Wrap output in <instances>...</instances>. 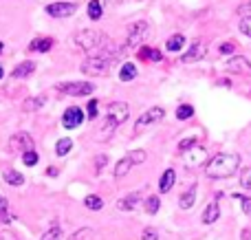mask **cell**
Segmentation results:
<instances>
[{
	"instance_id": "obj_1",
	"label": "cell",
	"mask_w": 251,
	"mask_h": 240,
	"mask_svg": "<svg viewBox=\"0 0 251 240\" xmlns=\"http://www.w3.org/2000/svg\"><path fill=\"white\" fill-rule=\"evenodd\" d=\"M240 168V154L234 152H218L205 163V174L209 179H227Z\"/></svg>"
},
{
	"instance_id": "obj_2",
	"label": "cell",
	"mask_w": 251,
	"mask_h": 240,
	"mask_svg": "<svg viewBox=\"0 0 251 240\" xmlns=\"http://www.w3.org/2000/svg\"><path fill=\"white\" fill-rule=\"evenodd\" d=\"M150 33V24L146 20H137L128 26V38H126V48H139L143 47V40Z\"/></svg>"
},
{
	"instance_id": "obj_3",
	"label": "cell",
	"mask_w": 251,
	"mask_h": 240,
	"mask_svg": "<svg viewBox=\"0 0 251 240\" xmlns=\"http://www.w3.org/2000/svg\"><path fill=\"white\" fill-rule=\"evenodd\" d=\"M110 64L113 62L104 55H91L88 60L82 62V73L88 75V77H100V75H106L110 71Z\"/></svg>"
},
{
	"instance_id": "obj_4",
	"label": "cell",
	"mask_w": 251,
	"mask_h": 240,
	"mask_svg": "<svg viewBox=\"0 0 251 240\" xmlns=\"http://www.w3.org/2000/svg\"><path fill=\"white\" fill-rule=\"evenodd\" d=\"M57 91L64 93V95H71V97H84V95H91L95 91V84L91 82H62L57 84Z\"/></svg>"
},
{
	"instance_id": "obj_5",
	"label": "cell",
	"mask_w": 251,
	"mask_h": 240,
	"mask_svg": "<svg viewBox=\"0 0 251 240\" xmlns=\"http://www.w3.org/2000/svg\"><path fill=\"white\" fill-rule=\"evenodd\" d=\"M165 117V110L161 108V106H152V108H148L146 113L141 115V117L137 119V123H134V135H139V132H143L148 126H152V123L161 121V119Z\"/></svg>"
},
{
	"instance_id": "obj_6",
	"label": "cell",
	"mask_w": 251,
	"mask_h": 240,
	"mask_svg": "<svg viewBox=\"0 0 251 240\" xmlns=\"http://www.w3.org/2000/svg\"><path fill=\"white\" fill-rule=\"evenodd\" d=\"M128 117H130V108L126 101H110L108 108H106V119H108L113 126H122V123H126Z\"/></svg>"
},
{
	"instance_id": "obj_7",
	"label": "cell",
	"mask_w": 251,
	"mask_h": 240,
	"mask_svg": "<svg viewBox=\"0 0 251 240\" xmlns=\"http://www.w3.org/2000/svg\"><path fill=\"white\" fill-rule=\"evenodd\" d=\"M75 44H77L79 48H84V51H91V48H95L97 42H101V35L97 33L95 29H79L77 33H75Z\"/></svg>"
},
{
	"instance_id": "obj_8",
	"label": "cell",
	"mask_w": 251,
	"mask_h": 240,
	"mask_svg": "<svg viewBox=\"0 0 251 240\" xmlns=\"http://www.w3.org/2000/svg\"><path fill=\"white\" fill-rule=\"evenodd\" d=\"M33 145H35V141L29 132H16V135L9 139V150H11V152L25 154V152H29V150H35Z\"/></svg>"
},
{
	"instance_id": "obj_9",
	"label": "cell",
	"mask_w": 251,
	"mask_h": 240,
	"mask_svg": "<svg viewBox=\"0 0 251 240\" xmlns=\"http://www.w3.org/2000/svg\"><path fill=\"white\" fill-rule=\"evenodd\" d=\"M84 110L79 108V106H69V108L64 110V115H62V126L66 128V130H73V128H79L84 123Z\"/></svg>"
},
{
	"instance_id": "obj_10",
	"label": "cell",
	"mask_w": 251,
	"mask_h": 240,
	"mask_svg": "<svg viewBox=\"0 0 251 240\" xmlns=\"http://www.w3.org/2000/svg\"><path fill=\"white\" fill-rule=\"evenodd\" d=\"M205 53H207V44H205L201 38H196V40H192V42H190V48H187V51L181 55V62H183V64L199 62L201 57H205Z\"/></svg>"
},
{
	"instance_id": "obj_11",
	"label": "cell",
	"mask_w": 251,
	"mask_h": 240,
	"mask_svg": "<svg viewBox=\"0 0 251 240\" xmlns=\"http://www.w3.org/2000/svg\"><path fill=\"white\" fill-rule=\"evenodd\" d=\"M44 11L51 18H71L77 11V4L75 2H51L44 7Z\"/></svg>"
},
{
	"instance_id": "obj_12",
	"label": "cell",
	"mask_w": 251,
	"mask_h": 240,
	"mask_svg": "<svg viewBox=\"0 0 251 240\" xmlns=\"http://www.w3.org/2000/svg\"><path fill=\"white\" fill-rule=\"evenodd\" d=\"M225 66H227V71L234 73V75H249L251 73V62L247 60V57H243V55L229 57V62H227Z\"/></svg>"
},
{
	"instance_id": "obj_13",
	"label": "cell",
	"mask_w": 251,
	"mask_h": 240,
	"mask_svg": "<svg viewBox=\"0 0 251 240\" xmlns=\"http://www.w3.org/2000/svg\"><path fill=\"white\" fill-rule=\"evenodd\" d=\"M137 60L139 62H161L163 60V53H161V48H156V47L143 44V47L137 48Z\"/></svg>"
},
{
	"instance_id": "obj_14",
	"label": "cell",
	"mask_w": 251,
	"mask_h": 240,
	"mask_svg": "<svg viewBox=\"0 0 251 240\" xmlns=\"http://www.w3.org/2000/svg\"><path fill=\"white\" fill-rule=\"evenodd\" d=\"M139 203H141V192H132V194H128V196L119 198V201H117V210L119 212H132Z\"/></svg>"
},
{
	"instance_id": "obj_15",
	"label": "cell",
	"mask_w": 251,
	"mask_h": 240,
	"mask_svg": "<svg viewBox=\"0 0 251 240\" xmlns=\"http://www.w3.org/2000/svg\"><path fill=\"white\" fill-rule=\"evenodd\" d=\"M174 183H176V172H174L172 168H168V170L161 174V179H159V192L168 194L170 190L174 188Z\"/></svg>"
},
{
	"instance_id": "obj_16",
	"label": "cell",
	"mask_w": 251,
	"mask_h": 240,
	"mask_svg": "<svg viewBox=\"0 0 251 240\" xmlns=\"http://www.w3.org/2000/svg\"><path fill=\"white\" fill-rule=\"evenodd\" d=\"M53 44H55V40L53 38H33L29 42V51L33 53H47L53 48Z\"/></svg>"
},
{
	"instance_id": "obj_17",
	"label": "cell",
	"mask_w": 251,
	"mask_h": 240,
	"mask_svg": "<svg viewBox=\"0 0 251 240\" xmlns=\"http://www.w3.org/2000/svg\"><path fill=\"white\" fill-rule=\"evenodd\" d=\"M134 166H137V163H134V159L130 157V154H126V157H122L117 161V166H115V176H117V179H124V176L128 174Z\"/></svg>"
},
{
	"instance_id": "obj_18",
	"label": "cell",
	"mask_w": 251,
	"mask_h": 240,
	"mask_svg": "<svg viewBox=\"0 0 251 240\" xmlns=\"http://www.w3.org/2000/svg\"><path fill=\"white\" fill-rule=\"evenodd\" d=\"M218 218H221V207H218V203H209L203 210V216H201L203 225H214Z\"/></svg>"
},
{
	"instance_id": "obj_19",
	"label": "cell",
	"mask_w": 251,
	"mask_h": 240,
	"mask_svg": "<svg viewBox=\"0 0 251 240\" xmlns=\"http://www.w3.org/2000/svg\"><path fill=\"white\" fill-rule=\"evenodd\" d=\"M196 183L192 185V188H187L185 192L181 194V198H178V207H181V210H192V207H194V203H196Z\"/></svg>"
},
{
	"instance_id": "obj_20",
	"label": "cell",
	"mask_w": 251,
	"mask_h": 240,
	"mask_svg": "<svg viewBox=\"0 0 251 240\" xmlns=\"http://www.w3.org/2000/svg\"><path fill=\"white\" fill-rule=\"evenodd\" d=\"M35 71V64L31 60H25V62H20V64L16 66V69L11 71V77L13 79H22V77H29L31 73Z\"/></svg>"
},
{
	"instance_id": "obj_21",
	"label": "cell",
	"mask_w": 251,
	"mask_h": 240,
	"mask_svg": "<svg viewBox=\"0 0 251 240\" xmlns=\"http://www.w3.org/2000/svg\"><path fill=\"white\" fill-rule=\"evenodd\" d=\"M137 75H139V69L132 62H124V64L119 66V79H122V82H132Z\"/></svg>"
},
{
	"instance_id": "obj_22",
	"label": "cell",
	"mask_w": 251,
	"mask_h": 240,
	"mask_svg": "<svg viewBox=\"0 0 251 240\" xmlns=\"http://www.w3.org/2000/svg\"><path fill=\"white\" fill-rule=\"evenodd\" d=\"M183 47H185V35H183V33H174V35H170L168 42H165V48H168L170 53L181 51Z\"/></svg>"
},
{
	"instance_id": "obj_23",
	"label": "cell",
	"mask_w": 251,
	"mask_h": 240,
	"mask_svg": "<svg viewBox=\"0 0 251 240\" xmlns=\"http://www.w3.org/2000/svg\"><path fill=\"white\" fill-rule=\"evenodd\" d=\"M44 99H47V95H38V97H29V99L22 104V110L25 113H33V110L42 108L44 106Z\"/></svg>"
},
{
	"instance_id": "obj_24",
	"label": "cell",
	"mask_w": 251,
	"mask_h": 240,
	"mask_svg": "<svg viewBox=\"0 0 251 240\" xmlns=\"http://www.w3.org/2000/svg\"><path fill=\"white\" fill-rule=\"evenodd\" d=\"M101 16H104L101 0H91V2H88V18L95 22V20H101Z\"/></svg>"
},
{
	"instance_id": "obj_25",
	"label": "cell",
	"mask_w": 251,
	"mask_h": 240,
	"mask_svg": "<svg viewBox=\"0 0 251 240\" xmlns=\"http://www.w3.org/2000/svg\"><path fill=\"white\" fill-rule=\"evenodd\" d=\"M71 148H73V139H71V137H62L55 144V154L57 157H66V154L71 152Z\"/></svg>"
},
{
	"instance_id": "obj_26",
	"label": "cell",
	"mask_w": 251,
	"mask_h": 240,
	"mask_svg": "<svg viewBox=\"0 0 251 240\" xmlns=\"http://www.w3.org/2000/svg\"><path fill=\"white\" fill-rule=\"evenodd\" d=\"M4 181H7L9 185H13V188L25 185V176H22L18 170H7V172H4Z\"/></svg>"
},
{
	"instance_id": "obj_27",
	"label": "cell",
	"mask_w": 251,
	"mask_h": 240,
	"mask_svg": "<svg viewBox=\"0 0 251 240\" xmlns=\"http://www.w3.org/2000/svg\"><path fill=\"white\" fill-rule=\"evenodd\" d=\"M84 207H88L91 212H100L101 207H104V201H101V196H97V194H88V196L84 198Z\"/></svg>"
},
{
	"instance_id": "obj_28",
	"label": "cell",
	"mask_w": 251,
	"mask_h": 240,
	"mask_svg": "<svg viewBox=\"0 0 251 240\" xmlns=\"http://www.w3.org/2000/svg\"><path fill=\"white\" fill-rule=\"evenodd\" d=\"M194 117V106L192 104H181L176 108V119L178 121H187V119Z\"/></svg>"
},
{
	"instance_id": "obj_29",
	"label": "cell",
	"mask_w": 251,
	"mask_h": 240,
	"mask_svg": "<svg viewBox=\"0 0 251 240\" xmlns=\"http://www.w3.org/2000/svg\"><path fill=\"white\" fill-rule=\"evenodd\" d=\"M159 210H161V198L154 196V194H152V196H148L146 198V212H148V214H156Z\"/></svg>"
},
{
	"instance_id": "obj_30",
	"label": "cell",
	"mask_w": 251,
	"mask_h": 240,
	"mask_svg": "<svg viewBox=\"0 0 251 240\" xmlns=\"http://www.w3.org/2000/svg\"><path fill=\"white\" fill-rule=\"evenodd\" d=\"M38 161H40V154L35 152V150H29V152H25V154H22V163H25L26 168H33V166H38Z\"/></svg>"
},
{
	"instance_id": "obj_31",
	"label": "cell",
	"mask_w": 251,
	"mask_h": 240,
	"mask_svg": "<svg viewBox=\"0 0 251 240\" xmlns=\"http://www.w3.org/2000/svg\"><path fill=\"white\" fill-rule=\"evenodd\" d=\"M60 238H62V227L60 225H53L49 232H44V236L40 240H60Z\"/></svg>"
},
{
	"instance_id": "obj_32",
	"label": "cell",
	"mask_w": 251,
	"mask_h": 240,
	"mask_svg": "<svg viewBox=\"0 0 251 240\" xmlns=\"http://www.w3.org/2000/svg\"><path fill=\"white\" fill-rule=\"evenodd\" d=\"M196 144H199V139H196V137H187V139H181V141H178V152H185V150H192Z\"/></svg>"
},
{
	"instance_id": "obj_33",
	"label": "cell",
	"mask_w": 251,
	"mask_h": 240,
	"mask_svg": "<svg viewBox=\"0 0 251 240\" xmlns=\"http://www.w3.org/2000/svg\"><path fill=\"white\" fill-rule=\"evenodd\" d=\"M0 223H2V225L11 223V214H9V203L7 201L0 203Z\"/></svg>"
},
{
	"instance_id": "obj_34",
	"label": "cell",
	"mask_w": 251,
	"mask_h": 240,
	"mask_svg": "<svg viewBox=\"0 0 251 240\" xmlns=\"http://www.w3.org/2000/svg\"><path fill=\"white\" fill-rule=\"evenodd\" d=\"M97 106H100V99H91L86 104V117L88 119H97Z\"/></svg>"
},
{
	"instance_id": "obj_35",
	"label": "cell",
	"mask_w": 251,
	"mask_h": 240,
	"mask_svg": "<svg viewBox=\"0 0 251 240\" xmlns=\"http://www.w3.org/2000/svg\"><path fill=\"white\" fill-rule=\"evenodd\" d=\"M240 185H243L245 190H251V168L240 172Z\"/></svg>"
},
{
	"instance_id": "obj_36",
	"label": "cell",
	"mask_w": 251,
	"mask_h": 240,
	"mask_svg": "<svg viewBox=\"0 0 251 240\" xmlns=\"http://www.w3.org/2000/svg\"><path fill=\"white\" fill-rule=\"evenodd\" d=\"M234 51H236V44L234 42H223L221 47H218V53H221V55H231Z\"/></svg>"
},
{
	"instance_id": "obj_37",
	"label": "cell",
	"mask_w": 251,
	"mask_h": 240,
	"mask_svg": "<svg viewBox=\"0 0 251 240\" xmlns=\"http://www.w3.org/2000/svg\"><path fill=\"white\" fill-rule=\"evenodd\" d=\"M141 240H159V234H156L154 227H146L141 232Z\"/></svg>"
},
{
	"instance_id": "obj_38",
	"label": "cell",
	"mask_w": 251,
	"mask_h": 240,
	"mask_svg": "<svg viewBox=\"0 0 251 240\" xmlns=\"http://www.w3.org/2000/svg\"><path fill=\"white\" fill-rule=\"evenodd\" d=\"M106 163H108V157H106V154H100V157L95 159V174H100V172L104 170Z\"/></svg>"
},
{
	"instance_id": "obj_39",
	"label": "cell",
	"mask_w": 251,
	"mask_h": 240,
	"mask_svg": "<svg viewBox=\"0 0 251 240\" xmlns=\"http://www.w3.org/2000/svg\"><path fill=\"white\" fill-rule=\"evenodd\" d=\"M240 31H243L247 38H251V16H247V18H243V20H240Z\"/></svg>"
},
{
	"instance_id": "obj_40",
	"label": "cell",
	"mask_w": 251,
	"mask_h": 240,
	"mask_svg": "<svg viewBox=\"0 0 251 240\" xmlns=\"http://www.w3.org/2000/svg\"><path fill=\"white\" fill-rule=\"evenodd\" d=\"M128 154L134 159V163H143V161H146V150H132V152H128Z\"/></svg>"
},
{
	"instance_id": "obj_41",
	"label": "cell",
	"mask_w": 251,
	"mask_h": 240,
	"mask_svg": "<svg viewBox=\"0 0 251 240\" xmlns=\"http://www.w3.org/2000/svg\"><path fill=\"white\" fill-rule=\"evenodd\" d=\"M238 13H240L243 18L251 16V0H249V2H245V4H240V7H238Z\"/></svg>"
},
{
	"instance_id": "obj_42",
	"label": "cell",
	"mask_w": 251,
	"mask_h": 240,
	"mask_svg": "<svg viewBox=\"0 0 251 240\" xmlns=\"http://www.w3.org/2000/svg\"><path fill=\"white\" fill-rule=\"evenodd\" d=\"M243 212L247 216H251V196H245L243 198Z\"/></svg>"
},
{
	"instance_id": "obj_43",
	"label": "cell",
	"mask_w": 251,
	"mask_h": 240,
	"mask_svg": "<svg viewBox=\"0 0 251 240\" xmlns=\"http://www.w3.org/2000/svg\"><path fill=\"white\" fill-rule=\"evenodd\" d=\"M47 174L49 176H57L60 174V170H57V168H47Z\"/></svg>"
},
{
	"instance_id": "obj_44",
	"label": "cell",
	"mask_w": 251,
	"mask_h": 240,
	"mask_svg": "<svg viewBox=\"0 0 251 240\" xmlns=\"http://www.w3.org/2000/svg\"><path fill=\"white\" fill-rule=\"evenodd\" d=\"M240 238H243V240H251V229H243V234H240Z\"/></svg>"
},
{
	"instance_id": "obj_45",
	"label": "cell",
	"mask_w": 251,
	"mask_h": 240,
	"mask_svg": "<svg viewBox=\"0 0 251 240\" xmlns=\"http://www.w3.org/2000/svg\"><path fill=\"white\" fill-rule=\"evenodd\" d=\"M108 7H117V4H122V0H104Z\"/></svg>"
},
{
	"instance_id": "obj_46",
	"label": "cell",
	"mask_w": 251,
	"mask_h": 240,
	"mask_svg": "<svg viewBox=\"0 0 251 240\" xmlns=\"http://www.w3.org/2000/svg\"><path fill=\"white\" fill-rule=\"evenodd\" d=\"M218 84H221V86H231L229 79H218Z\"/></svg>"
},
{
	"instance_id": "obj_47",
	"label": "cell",
	"mask_w": 251,
	"mask_h": 240,
	"mask_svg": "<svg viewBox=\"0 0 251 240\" xmlns=\"http://www.w3.org/2000/svg\"><path fill=\"white\" fill-rule=\"evenodd\" d=\"M4 77V69H2V66H0V79H2Z\"/></svg>"
},
{
	"instance_id": "obj_48",
	"label": "cell",
	"mask_w": 251,
	"mask_h": 240,
	"mask_svg": "<svg viewBox=\"0 0 251 240\" xmlns=\"http://www.w3.org/2000/svg\"><path fill=\"white\" fill-rule=\"evenodd\" d=\"M2 48H4V44H2V42H0V55H2Z\"/></svg>"
},
{
	"instance_id": "obj_49",
	"label": "cell",
	"mask_w": 251,
	"mask_h": 240,
	"mask_svg": "<svg viewBox=\"0 0 251 240\" xmlns=\"http://www.w3.org/2000/svg\"><path fill=\"white\" fill-rule=\"evenodd\" d=\"M0 203H2V198H0Z\"/></svg>"
}]
</instances>
